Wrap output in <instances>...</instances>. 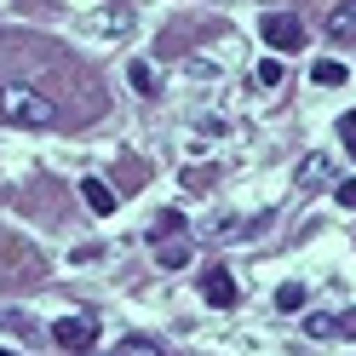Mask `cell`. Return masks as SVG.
Listing matches in <instances>:
<instances>
[{"instance_id":"cell-1","label":"cell","mask_w":356,"mask_h":356,"mask_svg":"<svg viewBox=\"0 0 356 356\" xmlns=\"http://www.w3.org/2000/svg\"><path fill=\"white\" fill-rule=\"evenodd\" d=\"M0 121L12 127H52L58 121V104L29 81H0Z\"/></svg>"},{"instance_id":"cell-2","label":"cell","mask_w":356,"mask_h":356,"mask_svg":"<svg viewBox=\"0 0 356 356\" xmlns=\"http://www.w3.org/2000/svg\"><path fill=\"white\" fill-rule=\"evenodd\" d=\"M259 35H264V47H276V52H299V47H305V29H299L293 12H270V17L259 24Z\"/></svg>"},{"instance_id":"cell-3","label":"cell","mask_w":356,"mask_h":356,"mask_svg":"<svg viewBox=\"0 0 356 356\" xmlns=\"http://www.w3.org/2000/svg\"><path fill=\"white\" fill-rule=\"evenodd\" d=\"M52 339L63 350H92L98 345V322L92 316H63V322H52Z\"/></svg>"},{"instance_id":"cell-4","label":"cell","mask_w":356,"mask_h":356,"mask_svg":"<svg viewBox=\"0 0 356 356\" xmlns=\"http://www.w3.org/2000/svg\"><path fill=\"white\" fill-rule=\"evenodd\" d=\"M202 299L207 305H236V276L230 270H207L202 276Z\"/></svg>"},{"instance_id":"cell-5","label":"cell","mask_w":356,"mask_h":356,"mask_svg":"<svg viewBox=\"0 0 356 356\" xmlns=\"http://www.w3.org/2000/svg\"><path fill=\"white\" fill-rule=\"evenodd\" d=\"M155 264H161V270H184V264H190V241H184V236L155 241Z\"/></svg>"},{"instance_id":"cell-6","label":"cell","mask_w":356,"mask_h":356,"mask_svg":"<svg viewBox=\"0 0 356 356\" xmlns=\"http://www.w3.org/2000/svg\"><path fill=\"white\" fill-rule=\"evenodd\" d=\"M81 195H86V207H92L98 218H109V213H115V190H109L104 178H81Z\"/></svg>"},{"instance_id":"cell-7","label":"cell","mask_w":356,"mask_h":356,"mask_svg":"<svg viewBox=\"0 0 356 356\" xmlns=\"http://www.w3.org/2000/svg\"><path fill=\"white\" fill-rule=\"evenodd\" d=\"M327 35L333 40H356V0H339V6L327 12Z\"/></svg>"},{"instance_id":"cell-8","label":"cell","mask_w":356,"mask_h":356,"mask_svg":"<svg viewBox=\"0 0 356 356\" xmlns=\"http://www.w3.org/2000/svg\"><path fill=\"white\" fill-rule=\"evenodd\" d=\"M115 356H167V350H161V339H149V333H127L115 345Z\"/></svg>"},{"instance_id":"cell-9","label":"cell","mask_w":356,"mask_h":356,"mask_svg":"<svg viewBox=\"0 0 356 356\" xmlns=\"http://www.w3.org/2000/svg\"><path fill=\"white\" fill-rule=\"evenodd\" d=\"M310 81H316V86H339V81H345V63H339V58L310 63Z\"/></svg>"},{"instance_id":"cell-10","label":"cell","mask_w":356,"mask_h":356,"mask_svg":"<svg viewBox=\"0 0 356 356\" xmlns=\"http://www.w3.org/2000/svg\"><path fill=\"white\" fill-rule=\"evenodd\" d=\"M327 172H333V167H327V155H310V161L299 167V184H305V190H310V184H327Z\"/></svg>"},{"instance_id":"cell-11","label":"cell","mask_w":356,"mask_h":356,"mask_svg":"<svg viewBox=\"0 0 356 356\" xmlns=\"http://www.w3.org/2000/svg\"><path fill=\"white\" fill-rule=\"evenodd\" d=\"M276 305H282V310H305V287H299V282H282V287H276Z\"/></svg>"},{"instance_id":"cell-12","label":"cell","mask_w":356,"mask_h":356,"mask_svg":"<svg viewBox=\"0 0 356 356\" xmlns=\"http://www.w3.org/2000/svg\"><path fill=\"white\" fill-rule=\"evenodd\" d=\"M178 230H184V218H178V213H161V218H155V241H167V236H178Z\"/></svg>"},{"instance_id":"cell-13","label":"cell","mask_w":356,"mask_h":356,"mask_svg":"<svg viewBox=\"0 0 356 356\" xmlns=\"http://www.w3.org/2000/svg\"><path fill=\"white\" fill-rule=\"evenodd\" d=\"M305 327H310V339H333V333H339V316H310Z\"/></svg>"},{"instance_id":"cell-14","label":"cell","mask_w":356,"mask_h":356,"mask_svg":"<svg viewBox=\"0 0 356 356\" xmlns=\"http://www.w3.org/2000/svg\"><path fill=\"white\" fill-rule=\"evenodd\" d=\"M132 86H138V92H155V70H149V63L138 58V63H132Z\"/></svg>"},{"instance_id":"cell-15","label":"cell","mask_w":356,"mask_h":356,"mask_svg":"<svg viewBox=\"0 0 356 356\" xmlns=\"http://www.w3.org/2000/svg\"><path fill=\"white\" fill-rule=\"evenodd\" d=\"M259 86H282V63L276 58H259Z\"/></svg>"},{"instance_id":"cell-16","label":"cell","mask_w":356,"mask_h":356,"mask_svg":"<svg viewBox=\"0 0 356 356\" xmlns=\"http://www.w3.org/2000/svg\"><path fill=\"white\" fill-rule=\"evenodd\" d=\"M339 138H345V149H350V155H356V109H350V115H345V121H339Z\"/></svg>"},{"instance_id":"cell-17","label":"cell","mask_w":356,"mask_h":356,"mask_svg":"<svg viewBox=\"0 0 356 356\" xmlns=\"http://www.w3.org/2000/svg\"><path fill=\"white\" fill-rule=\"evenodd\" d=\"M333 202H339V207H356V178H345V184L333 190Z\"/></svg>"},{"instance_id":"cell-18","label":"cell","mask_w":356,"mask_h":356,"mask_svg":"<svg viewBox=\"0 0 356 356\" xmlns=\"http://www.w3.org/2000/svg\"><path fill=\"white\" fill-rule=\"evenodd\" d=\"M0 327H24V316L17 310H0Z\"/></svg>"},{"instance_id":"cell-19","label":"cell","mask_w":356,"mask_h":356,"mask_svg":"<svg viewBox=\"0 0 356 356\" xmlns=\"http://www.w3.org/2000/svg\"><path fill=\"white\" fill-rule=\"evenodd\" d=\"M339 333H356V310H350V316H339Z\"/></svg>"},{"instance_id":"cell-20","label":"cell","mask_w":356,"mask_h":356,"mask_svg":"<svg viewBox=\"0 0 356 356\" xmlns=\"http://www.w3.org/2000/svg\"><path fill=\"white\" fill-rule=\"evenodd\" d=\"M0 356H17V350H0Z\"/></svg>"}]
</instances>
